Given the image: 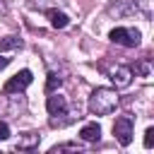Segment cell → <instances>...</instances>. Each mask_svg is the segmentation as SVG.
Returning <instances> with one entry per match:
<instances>
[{
    "label": "cell",
    "instance_id": "6da1fadb",
    "mask_svg": "<svg viewBox=\"0 0 154 154\" xmlns=\"http://www.w3.org/2000/svg\"><path fill=\"white\" fill-rule=\"evenodd\" d=\"M118 106V91L111 87H96L89 94V111L94 116H108Z\"/></svg>",
    "mask_w": 154,
    "mask_h": 154
},
{
    "label": "cell",
    "instance_id": "7a4b0ae2",
    "mask_svg": "<svg viewBox=\"0 0 154 154\" xmlns=\"http://www.w3.org/2000/svg\"><path fill=\"white\" fill-rule=\"evenodd\" d=\"M108 38H111L113 43L125 46V48H135V46H140L142 34H140L137 29H132V26H116V29H111Z\"/></svg>",
    "mask_w": 154,
    "mask_h": 154
},
{
    "label": "cell",
    "instance_id": "3957f363",
    "mask_svg": "<svg viewBox=\"0 0 154 154\" xmlns=\"http://www.w3.org/2000/svg\"><path fill=\"white\" fill-rule=\"evenodd\" d=\"M31 79H34L31 70H19L14 77H10V79L5 82L2 91H5V94H17V91H24V89L31 84Z\"/></svg>",
    "mask_w": 154,
    "mask_h": 154
},
{
    "label": "cell",
    "instance_id": "277c9868",
    "mask_svg": "<svg viewBox=\"0 0 154 154\" xmlns=\"http://www.w3.org/2000/svg\"><path fill=\"white\" fill-rule=\"evenodd\" d=\"M113 135H116V140H118L123 147H128V144L132 142V118H130V116L116 118V123H113Z\"/></svg>",
    "mask_w": 154,
    "mask_h": 154
},
{
    "label": "cell",
    "instance_id": "5b68a950",
    "mask_svg": "<svg viewBox=\"0 0 154 154\" xmlns=\"http://www.w3.org/2000/svg\"><path fill=\"white\" fill-rule=\"evenodd\" d=\"M111 82H113L118 89L130 87V82H132V70H130V65H118V67H113V70H111Z\"/></svg>",
    "mask_w": 154,
    "mask_h": 154
},
{
    "label": "cell",
    "instance_id": "8992f818",
    "mask_svg": "<svg viewBox=\"0 0 154 154\" xmlns=\"http://www.w3.org/2000/svg\"><path fill=\"white\" fill-rule=\"evenodd\" d=\"M108 14H116V17H125V14H135L137 12V5L132 0H116L106 7Z\"/></svg>",
    "mask_w": 154,
    "mask_h": 154
},
{
    "label": "cell",
    "instance_id": "52a82bcc",
    "mask_svg": "<svg viewBox=\"0 0 154 154\" xmlns=\"http://www.w3.org/2000/svg\"><path fill=\"white\" fill-rule=\"evenodd\" d=\"M46 108H48V113H51V116H58V113L67 111V101H65V96H60V94H53V91H51V96L46 99Z\"/></svg>",
    "mask_w": 154,
    "mask_h": 154
},
{
    "label": "cell",
    "instance_id": "ba28073f",
    "mask_svg": "<svg viewBox=\"0 0 154 154\" xmlns=\"http://www.w3.org/2000/svg\"><path fill=\"white\" fill-rule=\"evenodd\" d=\"M38 135L36 132H26V135H19V140L14 142V149H19V152H29V149H36L38 147Z\"/></svg>",
    "mask_w": 154,
    "mask_h": 154
},
{
    "label": "cell",
    "instance_id": "9c48e42d",
    "mask_svg": "<svg viewBox=\"0 0 154 154\" xmlns=\"http://www.w3.org/2000/svg\"><path fill=\"white\" fill-rule=\"evenodd\" d=\"M79 137H82L84 142H99V140H101V128H99V123H87V125L79 130Z\"/></svg>",
    "mask_w": 154,
    "mask_h": 154
},
{
    "label": "cell",
    "instance_id": "30bf717a",
    "mask_svg": "<svg viewBox=\"0 0 154 154\" xmlns=\"http://www.w3.org/2000/svg\"><path fill=\"white\" fill-rule=\"evenodd\" d=\"M46 17L51 19V26H55V29H65V26L70 24L67 14L60 12V10H46Z\"/></svg>",
    "mask_w": 154,
    "mask_h": 154
},
{
    "label": "cell",
    "instance_id": "8fae6325",
    "mask_svg": "<svg viewBox=\"0 0 154 154\" xmlns=\"http://www.w3.org/2000/svg\"><path fill=\"white\" fill-rule=\"evenodd\" d=\"M22 46H24V41L19 36H5V38H0V53H5V51H19Z\"/></svg>",
    "mask_w": 154,
    "mask_h": 154
},
{
    "label": "cell",
    "instance_id": "7c38bea8",
    "mask_svg": "<svg viewBox=\"0 0 154 154\" xmlns=\"http://www.w3.org/2000/svg\"><path fill=\"white\" fill-rule=\"evenodd\" d=\"M60 84H63V77H58L55 72H51V75H48V82H46V91L51 94V91H55Z\"/></svg>",
    "mask_w": 154,
    "mask_h": 154
},
{
    "label": "cell",
    "instance_id": "4fadbf2b",
    "mask_svg": "<svg viewBox=\"0 0 154 154\" xmlns=\"http://www.w3.org/2000/svg\"><path fill=\"white\" fill-rule=\"evenodd\" d=\"M130 70H132V75H140V77L149 75V65L147 63H135V65H130Z\"/></svg>",
    "mask_w": 154,
    "mask_h": 154
},
{
    "label": "cell",
    "instance_id": "5bb4252c",
    "mask_svg": "<svg viewBox=\"0 0 154 154\" xmlns=\"http://www.w3.org/2000/svg\"><path fill=\"white\" fill-rule=\"evenodd\" d=\"M152 144H154V128H147L144 130V147L152 149Z\"/></svg>",
    "mask_w": 154,
    "mask_h": 154
},
{
    "label": "cell",
    "instance_id": "9a60e30c",
    "mask_svg": "<svg viewBox=\"0 0 154 154\" xmlns=\"http://www.w3.org/2000/svg\"><path fill=\"white\" fill-rule=\"evenodd\" d=\"M7 137H10V125L0 120V142H2V140H7Z\"/></svg>",
    "mask_w": 154,
    "mask_h": 154
},
{
    "label": "cell",
    "instance_id": "2e32d148",
    "mask_svg": "<svg viewBox=\"0 0 154 154\" xmlns=\"http://www.w3.org/2000/svg\"><path fill=\"white\" fill-rule=\"evenodd\" d=\"M10 65V58H5V55H0V70H5Z\"/></svg>",
    "mask_w": 154,
    "mask_h": 154
},
{
    "label": "cell",
    "instance_id": "e0dca14e",
    "mask_svg": "<svg viewBox=\"0 0 154 154\" xmlns=\"http://www.w3.org/2000/svg\"><path fill=\"white\" fill-rule=\"evenodd\" d=\"M2 12H5V5H2V0H0V14H2Z\"/></svg>",
    "mask_w": 154,
    "mask_h": 154
}]
</instances>
